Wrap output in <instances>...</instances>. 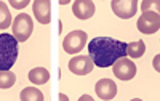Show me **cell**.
<instances>
[{
  "label": "cell",
  "instance_id": "cell-1",
  "mask_svg": "<svg viewBox=\"0 0 160 101\" xmlns=\"http://www.w3.org/2000/svg\"><path fill=\"white\" fill-rule=\"evenodd\" d=\"M90 58L98 68H109L118 58L127 56V43L112 37H96L88 43Z\"/></svg>",
  "mask_w": 160,
  "mask_h": 101
},
{
  "label": "cell",
  "instance_id": "cell-2",
  "mask_svg": "<svg viewBox=\"0 0 160 101\" xmlns=\"http://www.w3.org/2000/svg\"><path fill=\"white\" fill-rule=\"evenodd\" d=\"M18 59V40L13 34H0V71H10Z\"/></svg>",
  "mask_w": 160,
  "mask_h": 101
},
{
  "label": "cell",
  "instance_id": "cell-3",
  "mask_svg": "<svg viewBox=\"0 0 160 101\" xmlns=\"http://www.w3.org/2000/svg\"><path fill=\"white\" fill-rule=\"evenodd\" d=\"M11 28H13V37L18 42H26L34 31V21L28 13H19L13 19Z\"/></svg>",
  "mask_w": 160,
  "mask_h": 101
},
{
  "label": "cell",
  "instance_id": "cell-4",
  "mask_svg": "<svg viewBox=\"0 0 160 101\" xmlns=\"http://www.w3.org/2000/svg\"><path fill=\"white\" fill-rule=\"evenodd\" d=\"M87 40H88L87 32H83V31H72V32H69L68 35L64 37L62 48H64L66 53L75 55V53H78V52L83 50V47L87 45Z\"/></svg>",
  "mask_w": 160,
  "mask_h": 101
},
{
  "label": "cell",
  "instance_id": "cell-5",
  "mask_svg": "<svg viewBox=\"0 0 160 101\" xmlns=\"http://www.w3.org/2000/svg\"><path fill=\"white\" fill-rule=\"evenodd\" d=\"M112 72L120 80H131L136 75V64L127 56L118 58L112 64Z\"/></svg>",
  "mask_w": 160,
  "mask_h": 101
},
{
  "label": "cell",
  "instance_id": "cell-6",
  "mask_svg": "<svg viewBox=\"0 0 160 101\" xmlns=\"http://www.w3.org/2000/svg\"><path fill=\"white\" fill-rule=\"evenodd\" d=\"M112 11L115 16L122 19H130L136 15L138 11V2L136 0H112Z\"/></svg>",
  "mask_w": 160,
  "mask_h": 101
},
{
  "label": "cell",
  "instance_id": "cell-7",
  "mask_svg": "<svg viewBox=\"0 0 160 101\" xmlns=\"http://www.w3.org/2000/svg\"><path fill=\"white\" fill-rule=\"evenodd\" d=\"M138 29L142 34H154L160 29V16L155 11H144L138 19Z\"/></svg>",
  "mask_w": 160,
  "mask_h": 101
},
{
  "label": "cell",
  "instance_id": "cell-8",
  "mask_svg": "<svg viewBox=\"0 0 160 101\" xmlns=\"http://www.w3.org/2000/svg\"><path fill=\"white\" fill-rule=\"evenodd\" d=\"M95 64L88 55H77L69 61V71L75 75H87L93 71Z\"/></svg>",
  "mask_w": 160,
  "mask_h": 101
},
{
  "label": "cell",
  "instance_id": "cell-9",
  "mask_svg": "<svg viewBox=\"0 0 160 101\" xmlns=\"http://www.w3.org/2000/svg\"><path fill=\"white\" fill-rule=\"evenodd\" d=\"M34 16L40 24H50L51 21V2L50 0H35L32 3Z\"/></svg>",
  "mask_w": 160,
  "mask_h": 101
},
{
  "label": "cell",
  "instance_id": "cell-10",
  "mask_svg": "<svg viewBox=\"0 0 160 101\" xmlns=\"http://www.w3.org/2000/svg\"><path fill=\"white\" fill-rule=\"evenodd\" d=\"M95 90L99 99H112L117 95V85L111 79H101L96 82Z\"/></svg>",
  "mask_w": 160,
  "mask_h": 101
},
{
  "label": "cell",
  "instance_id": "cell-11",
  "mask_svg": "<svg viewBox=\"0 0 160 101\" xmlns=\"http://www.w3.org/2000/svg\"><path fill=\"white\" fill-rule=\"evenodd\" d=\"M95 3L91 0H75L72 5V13L78 18V19H90L95 15Z\"/></svg>",
  "mask_w": 160,
  "mask_h": 101
},
{
  "label": "cell",
  "instance_id": "cell-12",
  "mask_svg": "<svg viewBox=\"0 0 160 101\" xmlns=\"http://www.w3.org/2000/svg\"><path fill=\"white\" fill-rule=\"evenodd\" d=\"M29 80L35 85H43L50 80V72L45 68H34L29 71Z\"/></svg>",
  "mask_w": 160,
  "mask_h": 101
},
{
  "label": "cell",
  "instance_id": "cell-13",
  "mask_svg": "<svg viewBox=\"0 0 160 101\" xmlns=\"http://www.w3.org/2000/svg\"><path fill=\"white\" fill-rule=\"evenodd\" d=\"M19 98L22 101H43V93L35 87H26L21 90Z\"/></svg>",
  "mask_w": 160,
  "mask_h": 101
},
{
  "label": "cell",
  "instance_id": "cell-14",
  "mask_svg": "<svg viewBox=\"0 0 160 101\" xmlns=\"http://www.w3.org/2000/svg\"><path fill=\"white\" fill-rule=\"evenodd\" d=\"M146 52V45L142 40H136V42H131L127 43V55L131 58H141Z\"/></svg>",
  "mask_w": 160,
  "mask_h": 101
},
{
  "label": "cell",
  "instance_id": "cell-15",
  "mask_svg": "<svg viewBox=\"0 0 160 101\" xmlns=\"http://www.w3.org/2000/svg\"><path fill=\"white\" fill-rule=\"evenodd\" d=\"M11 26V13L5 2H0V29H7Z\"/></svg>",
  "mask_w": 160,
  "mask_h": 101
},
{
  "label": "cell",
  "instance_id": "cell-16",
  "mask_svg": "<svg viewBox=\"0 0 160 101\" xmlns=\"http://www.w3.org/2000/svg\"><path fill=\"white\" fill-rule=\"evenodd\" d=\"M16 82V75L11 71H0V88H11Z\"/></svg>",
  "mask_w": 160,
  "mask_h": 101
},
{
  "label": "cell",
  "instance_id": "cell-17",
  "mask_svg": "<svg viewBox=\"0 0 160 101\" xmlns=\"http://www.w3.org/2000/svg\"><path fill=\"white\" fill-rule=\"evenodd\" d=\"M141 10H142V13L144 11H155V13H158L160 3L157 2V0H144V2L141 3Z\"/></svg>",
  "mask_w": 160,
  "mask_h": 101
},
{
  "label": "cell",
  "instance_id": "cell-18",
  "mask_svg": "<svg viewBox=\"0 0 160 101\" xmlns=\"http://www.w3.org/2000/svg\"><path fill=\"white\" fill-rule=\"evenodd\" d=\"M10 5L16 10H21V8H26L29 5V0H10Z\"/></svg>",
  "mask_w": 160,
  "mask_h": 101
}]
</instances>
